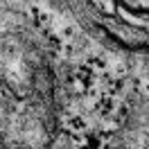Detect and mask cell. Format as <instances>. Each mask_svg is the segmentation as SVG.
<instances>
[{
	"instance_id": "1",
	"label": "cell",
	"mask_w": 149,
	"mask_h": 149,
	"mask_svg": "<svg viewBox=\"0 0 149 149\" xmlns=\"http://www.w3.org/2000/svg\"><path fill=\"white\" fill-rule=\"evenodd\" d=\"M56 129L50 59L25 32L0 34V147L45 149Z\"/></svg>"
},
{
	"instance_id": "2",
	"label": "cell",
	"mask_w": 149,
	"mask_h": 149,
	"mask_svg": "<svg viewBox=\"0 0 149 149\" xmlns=\"http://www.w3.org/2000/svg\"><path fill=\"white\" fill-rule=\"evenodd\" d=\"M120 149H149V97H133L118 124Z\"/></svg>"
}]
</instances>
